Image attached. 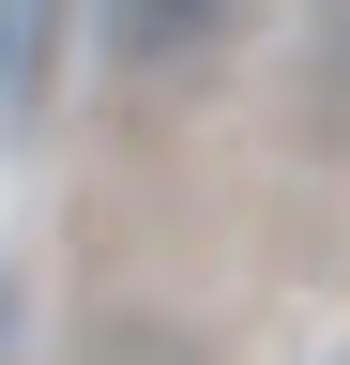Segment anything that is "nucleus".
<instances>
[{"label": "nucleus", "instance_id": "f257e3e1", "mask_svg": "<svg viewBox=\"0 0 350 365\" xmlns=\"http://www.w3.org/2000/svg\"><path fill=\"white\" fill-rule=\"evenodd\" d=\"M107 31L138 46V61H198V31H213V0H107Z\"/></svg>", "mask_w": 350, "mask_h": 365}]
</instances>
